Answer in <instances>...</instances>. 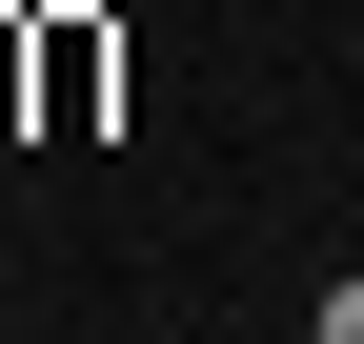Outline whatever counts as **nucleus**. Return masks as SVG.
Returning a JSON list of instances; mask_svg holds the SVG:
<instances>
[{"label": "nucleus", "instance_id": "f257e3e1", "mask_svg": "<svg viewBox=\"0 0 364 344\" xmlns=\"http://www.w3.org/2000/svg\"><path fill=\"white\" fill-rule=\"evenodd\" d=\"M102 102H122V41H102V0H61L41 21V142H81Z\"/></svg>", "mask_w": 364, "mask_h": 344}, {"label": "nucleus", "instance_id": "f03ea898", "mask_svg": "<svg viewBox=\"0 0 364 344\" xmlns=\"http://www.w3.org/2000/svg\"><path fill=\"white\" fill-rule=\"evenodd\" d=\"M0 122H41V21H0Z\"/></svg>", "mask_w": 364, "mask_h": 344}, {"label": "nucleus", "instance_id": "7ed1b4c3", "mask_svg": "<svg viewBox=\"0 0 364 344\" xmlns=\"http://www.w3.org/2000/svg\"><path fill=\"white\" fill-rule=\"evenodd\" d=\"M304 344H364V284H324V304H304Z\"/></svg>", "mask_w": 364, "mask_h": 344}]
</instances>
